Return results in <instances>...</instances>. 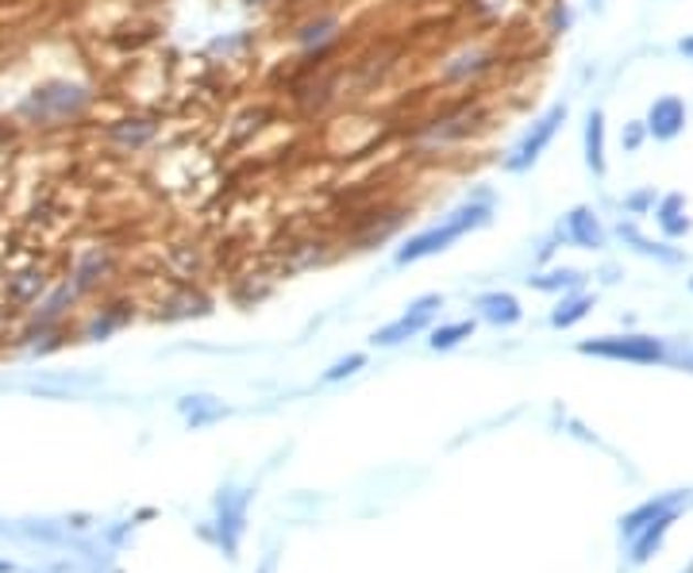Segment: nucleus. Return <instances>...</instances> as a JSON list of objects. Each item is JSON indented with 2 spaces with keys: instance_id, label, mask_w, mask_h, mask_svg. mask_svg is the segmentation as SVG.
I'll return each mask as SVG.
<instances>
[{
  "instance_id": "nucleus-11",
  "label": "nucleus",
  "mask_w": 693,
  "mask_h": 573,
  "mask_svg": "<svg viewBox=\"0 0 693 573\" xmlns=\"http://www.w3.org/2000/svg\"><path fill=\"white\" fill-rule=\"evenodd\" d=\"M620 239L625 242H632L640 255H648V258H659V262H682V255L679 250H671V247H663V242H651V239H643L640 231H636L632 224H620Z\"/></svg>"
},
{
  "instance_id": "nucleus-17",
  "label": "nucleus",
  "mask_w": 693,
  "mask_h": 573,
  "mask_svg": "<svg viewBox=\"0 0 693 573\" xmlns=\"http://www.w3.org/2000/svg\"><path fill=\"white\" fill-rule=\"evenodd\" d=\"M358 366H366V355H347L344 363H336L328 374H324V381H339V378H347V374H355Z\"/></svg>"
},
{
  "instance_id": "nucleus-19",
  "label": "nucleus",
  "mask_w": 693,
  "mask_h": 573,
  "mask_svg": "<svg viewBox=\"0 0 693 573\" xmlns=\"http://www.w3.org/2000/svg\"><path fill=\"white\" fill-rule=\"evenodd\" d=\"M648 204H656V193H636V196H628V208H632V212H643Z\"/></svg>"
},
{
  "instance_id": "nucleus-9",
  "label": "nucleus",
  "mask_w": 693,
  "mask_h": 573,
  "mask_svg": "<svg viewBox=\"0 0 693 573\" xmlns=\"http://www.w3.org/2000/svg\"><path fill=\"white\" fill-rule=\"evenodd\" d=\"M656 219H659V227H663V235H667V239H682V235L690 231L686 201H682L679 193H671V196H663V201H659V208H656Z\"/></svg>"
},
{
  "instance_id": "nucleus-21",
  "label": "nucleus",
  "mask_w": 693,
  "mask_h": 573,
  "mask_svg": "<svg viewBox=\"0 0 693 573\" xmlns=\"http://www.w3.org/2000/svg\"><path fill=\"white\" fill-rule=\"evenodd\" d=\"M274 566H278V562H274V559H267V562H262V570H259V573H274Z\"/></svg>"
},
{
  "instance_id": "nucleus-7",
  "label": "nucleus",
  "mask_w": 693,
  "mask_h": 573,
  "mask_svg": "<svg viewBox=\"0 0 693 573\" xmlns=\"http://www.w3.org/2000/svg\"><path fill=\"white\" fill-rule=\"evenodd\" d=\"M478 312H481V320H489V324H497V327H512V324H520V316H524V309H520V301L512 293L478 296Z\"/></svg>"
},
{
  "instance_id": "nucleus-20",
  "label": "nucleus",
  "mask_w": 693,
  "mask_h": 573,
  "mask_svg": "<svg viewBox=\"0 0 693 573\" xmlns=\"http://www.w3.org/2000/svg\"><path fill=\"white\" fill-rule=\"evenodd\" d=\"M679 51L686 54V58L693 62V35H686V39H682V43H679Z\"/></svg>"
},
{
  "instance_id": "nucleus-1",
  "label": "nucleus",
  "mask_w": 693,
  "mask_h": 573,
  "mask_svg": "<svg viewBox=\"0 0 693 573\" xmlns=\"http://www.w3.org/2000/svg\"><path fill=\"white\" fill-rule=\"evenodd\" d=\"M489 216H494V208H489L486 201L463 204V208L451 212L443 224H435V227H427V231L412 235V239L404 242L401 250H397V266H412V262H424V258H432V255H443V250H447L451 242L463 239L466 231H478V227H486Z\"/></svg>"
},
{
  "instance_id": "nucleus-2",
  "label": "nucleus",
  "mask_w": 693,
  "mask_h": 573,
  "mask_svg": "<svg viewBox=\"0 0 693 573\" xmlns=\"http://www.w3.org/2000/svg\"><path fill=\"white\" fill-rule=\"evenodd\" d=\"M563 123H566V105L548 108V112H543L540 120H535L532 128L524 131V139L512 147V154L505 159V170H509V174H524L528 166H535V162L543 159V151L551 147V139L559 136V128H563Z\"/></svg>"
},
{
  "instance_id": "nucleus-16",
  "label": "nucleus",
  "mask_w": 693,
  "mask_h": 573,
  "mask_svg": "<svg viewBox=\"0 0 693 573\" xmlns=\"http://www.w3.org/2000/svg\"><path fill=\"white\" fill-rule=\"evenodd\" d=\"M663 512H671V500H651V505H643L640 512H632L625 520V536H640V531L648 528V523H656Z\"/></svg>"
},
{
  "instance_id": "nucleus-4",
  "label": "nucleus",
  "mask_w": 693,
  "mask_h": 573,
  "mask_svg": "<svg viewBox=\"0 0 693 573\" xmlns=\"http://www.w3.org/2000/svg\"><path fill=\"white\" fill-rule=\"evenodd\" d=\"M440 309H443V296H435V293L420 296V301L412 304V309L404 312L401 320H393L389 327H381V332L373 335V343H378V347H397V343L412 339V335H420L427 324H432V316H435Z\"/></svg>"
},
{
  "instance_id": "nucleus-15",
  "label": "nucleus",
  "mask_w": 693,
  "mask_h": 573,
  "mask_svg": "<svg viewBox=\"0 0 693 573\" xmlns=\"http://www.w3.org/2000/svg\"><path fill=\"white\" fill-rule=\"evenodd\" d=\"M470 335H474V324H470V320H458V324L435 327L432 339H427V343H432L435 350H451V347H458L463 339H470Z\"/></svg>"
},
{
  "instance_id": "nucleus-13",
  "label": "nucleus",
  "mask_w": 693,
  "mask_h": 573,
  "mask_svg": "<svg viewBox=\"0 0 693 573\" xmlns=\"http://www.w3.org/2000/svg\"><path fill=\"white\" fill-rule=\"evenodd\" d=\"M589 309H594V301H589V296H566V301H559V309L551 312V324H555V327H574L578 320H586Z\"/></svg>"
},
{
  "instance_id": "nucleus-6",
  "label": "nucleus",
  "mask_w": 693,
  "mask_h": 573,
  "mask_svg": "<svg viewBox=\"0 0 693 573\" xmlns=\"http://www.w3.org/2000/svg\"><path fill=\"white\" fill-rule=\"evenodd\" d=\"M563 235H566V242H574V247H582V250H602L605 247L602 219H597V212L586 208V204H582V208H574L571 216H566Z\"/></svg>"
},
{
  "instance_id": "nucleus-18",
  "label": "nucleus",
  "mask_w": 693,
  "mask_h": 573,
  "mask_svg": "<svg viewBox=\"0 0 693 573\" xmlns=\"http://www.w3.org/2000/svg\"><path fill=\"white\" fill-rule=\"evenodd\" d=\"M643 131H648L643 123H628V131H625V147H628V151H636V147L643 143Z\"/></svg>"
},
{
  "instance_id": "nucleus-8",
  "label": "nucleus",
  "mask_w": 693,
  "mask_h": 573,
  "mask_svg": "<svg viewBox=\"0 0 693 573\" xmlns=\"http://www.w3.org/2000/svg\"><path fill=\"white\" fill-rule=\"evenodd\" d=\"M586 166L594 170L597 177L609 170V162H605V112L602 108H594V112L586 116Z\"/></svg>"
},
{
  "instance_id": "nucleus-5",
  "label": "nucleus",
  "mask_w": 693,
  "mask_h": 573,
  "mask_svg": "<svg viewBox=\"0 0 693 573\" xmlns=\"http://www.w3.org/2000/svg\"><path fill=\"white\" fill-rule=\"evenodd\" d=\"M643 128H648V136H656L659 143H671V139H679L682 128H686V105H682L679 97H659L656 105H651Z\"/></svg>"
},
{
  "instance_id": "nucleus-22",
  "label": "nucleus",
  "mask_w": 693,
  "mask_h": 573,
  "mask_svg": "<svg viewBox=\"0 0 693 573\" xmlns=\"http://www.w3.org/2000/svg\"><path fill=\"white\" fill-rule=\"evenodd\" d=\"M594 4H597V8H605V0H594Z\"/></svg>"
},
{
  "instance_id": "nucleus-10",
  "label": "nucleus",
  "mask_w": 693,
  "mask_h": 573,
  "mask_svg": "<svg viewBox=\"0 0 693 573\" xmlns=\"http://www.w3.org/2000/svg\"><path fill=\"white\" fill-rule=\"evenodd\" d=\"M243 512H247V493L243 497H220V536L228 543V551L236 554L239 536H243Z\"/></svg>"
},
{
  "instance_id": "nucleus-3",
  "label": "nucleus",
  "mask_w": 693,
  "mask_h": 573,
  "mask_svg": "<svg viewBox=\"0 0 693 573\" xmlns=\"http://www.w3.org/2000/svg\"><path fill=\"white\" fill-rule=\"evenodd\" d=\"M582 355H597V358H613V363H663L667 347L651 335H605V339H589L582 343Z\"/></svg>"
},
{
  "instance_id": "nucleus-12",
  "label": "nucleus",
  "mask_w": 693,
  "mask_h": 573,
  "mask_svg": "<svg viewBox=\"0 0 693 573\" xmlns=\"http://www.w3.org/2000/svg\"><path fill=\"white\" fill-rule=\"evenodd\" d=\"M671 520H674V512H663L656 523H648V528H643V536L636 539V547H632V559H636V562H648V559H651V551H656L659 539L667 536V528H671Z\"/></svg>"
},
{
  "instance_id": "nucleus-14",
  "label": "nucleus",
  "mask_w": 693,
  "mask_h": 573,
  "mask_svg": "<svg viewBox=\"0 0 693 573\" xmlns=\"http://www.w3.org/2000/svg\"><path fill=\"white\" fill-rule=\"evenodd\" d=\"M582 281L578 270H551V273H535L528 278V285L540 289V293H559V289H574Z\"/></svg>"
},
{
  "instance_id": "nucleus-23",
  "label": "nucleus",
  "mask_w": 693,
  "mask_h": 573,
  "mask_svg": "<svg viewBox=\"0 0 693 573\" xmlns=\"http://www.w3.org/2000/svg\"><path fill=\"white\" fill-rule=\"evenodd\" d=\"M690 285H693V281H690Z\"/></svg>"
}]
</instances>
